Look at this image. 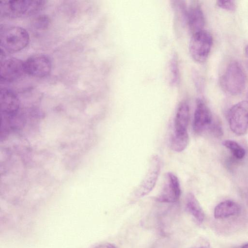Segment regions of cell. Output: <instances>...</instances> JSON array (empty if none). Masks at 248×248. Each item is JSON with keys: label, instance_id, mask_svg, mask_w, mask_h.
<instances>
[{"label": "cell", "instance_id": "6da1fadb", "mask_svg": "<svg viewBox=\"0 0 248 248\" xmlns=\"http://www.w3.org/2000/svg\"><path fill=\"white\" fill-rule=\"evenodd\" d=\"M29 40V33L24 28L15 25H0V54L20 51L28 45Z\"/></svg>", "mask_w": 248, "mask_h": 248}, {"label": "cell", "instance_id": "7a4b0ae2", "mask_svg": "<svg viewBox=\"0 0 248 248\" xmlns=\"http://www.w3.org/2000/svg\"><path fill=\"white\" fill-rule=\"evenodd\" d=\"M46 1L39 0H8L0 3L1 16L16 18L36 14L44 7Z\"/></svg>", "mask_w": 248, "mask_h": 248}, {"label": "cell", "instance_id": "3957f363", "mask_svg": "<svg viewBox=\"0 0 248 248\" xmlns=\"http://www.w3.org/2000/svg\"><path fill=\"white\" fill-rule=\"evenodd\" d=\"M247 82L246 74L241 65L237 61H232L220 77L222 89L232 95H237L244 90Z\"/></svg>", "mask_w": 248, "mask_h": 248}, {"label": "cell", "instance_id": "277c9868", "mask_svg": "<svg viewBox=\"0 0 248 248\" xmlns=\"http://www.w3.org/2000/svg\"><path fill=\"white\" fill-rule=\"evenodd\" d=\"M213 45L211 34L204 30L192 34L189 51L192 58L199 63L205 62L208 58Z\"/></svg>", "mask_w": 248, "mask_h": 248}, {"label": "cell", "instance_id": "5b68a950", "mask_svg": "<svg viewBox=\"0 0 248 248\" xmlns=\"http://www.w3.org/2000/svg\"><path fill=\"white\" fill-rule=\"evenodd\" d=\"M230 129L236 135L241 136L248 131V101H242L231 107L228 112Z\"/></svg>", "mask_w": 248, "mask_h": 248}, {"label": "cell", "instance_id": "8992f818", "mask_svg": "<svg viewBox=\"0 0 248 248\" xmlns=\"http://www.w3.org/2000/svg\"><path fill=\"white\" fill-rule=\"evenodd\" d=\"M161 168L160 160L157 155L151 157L146 174L135 191L137 198L148 195L154 188L158 179Z\"/></svg>", "mask_w": 248, "mask_h": 248}, {"label": "cell", "instance_id": "52a82bcc", "mask_svg": "<svg viewBox=\"0 0 248 248\" xmlns=\"http://www.w3.org/2000/svg\"><path fill=\"white\" fill-rule=\"evenodd\" d=\"M25 73L32 77L43 78L50 73L52 64L49 58L44 54L31 56L24 61Z\"/></svg>", "mask_w": 248, "mask_h": 248}, {"label": "cell", "instance_id": "ba28073f", "mask_svg": "<svg viewBox=\"0 0 248 248\" xmlns=\"http://www.w3.org/2000/svg\"><path fill=\"white\" fill-rule=\"evenodd\" d=\"M181 190L177 177L171 172H167L160 193L155 200L160 202L172 203L178 201Z\"/></svg>", "mask_w": 248, "mask_h": 248}, {"label": "cell", "instance_id": "9c48e42d", "mask_svg": "<svg viewBox=\"0 0 248 248\" xmlns=\"http://www.w3.org/2000/svg\"><path fill=\"white\" fill-rule=\"evenodd\" d=\"M212 114L205 103L198 99L194 114L193 128L195 133L201 134L210 130L214 122Z\"/></svg>", "mask_w": 248, "mask_h": 248}, {"label": "cell", "instance_id": "30bf717a", "mask_svg": "<svg viewBox=\"0 0 248 248\" xmlns=\"http://www.w3.org/2000/svg\"><path fill=\"white\" fill-rule=\"evenodd\" d=\"M0 81L11 82L26 74L24 61L16 58L3 59L0 62Z\"/></svg>", "mask_w": 248, "mask_h": 248}, {"label": "cell", "instance_id": "8fae6325", "mask_svg": "<svg viewBox=\"0 0 248 248\" xmlns=\"http://www.w3.org/2000/svg\"><path fill=\"white\" fill-rule=\"evenodd\" d=\"M1 112L4 118L16 115L19 106V101L15 92L12 90L1 88L0 93Z\"/></svg>", "mask_w": 248, "mask_h": 248}, {"label": "cell", "instance_id": "7c38bea8", "mask_svg": "<svg viewBox=\"0 0 248 248\" xmlns=\"http://www.w3.org/2000/svg\"><path fill=\"white\" fill-rule=\"evenodd\" d=\"M186 22L192 34L202 31L205 25V18L201 6L194 4L187 10Z\"/></svg>", "mask_w": 248, "mask_h": 248}, {"label": "cell", "instance_id": "4fadbf2b", "mask_svg": "<svg viewBox=\"0 0 248 248\" xmlns=\"http://www.w3.org/2000/svg\"><path fill=\"white\" fill-rule=\"evenodd\" d=\"M190 117L189 107L186 101L179 105L174 121V132H187V129Z\"/></svg>", "mask_w": 248, "mask_h": 248}, {"label": "cell", "instance_id": "5bb4252c", "mask_svg": "<svg viewBox=\"0 0 248 248\" xmlns=\"http://www.w3.org/2000/svg\"><path fill=\"white\" fill-rule=\"evenodd\" d=\"M240 212V206L235 202L227 200L217 204L214 209V217L216 218H225L237 215Z\"/></svg>", "mask_w": 248, "mask_h": 248}, {"label": "cell", "instance_id": "9a60e30c", "mask_svg": "<svg viewBox=\"0 0 248 248\" xmlns=\"http://www.w3.org/2000/svg\"><path fill=\"white\" fill-rule=\"evenodd\" d=\"M186 210L199 223H202L205 217L204 213L197 199L191 193L186 197Z\"/></svg>", "mask_w": 248, "mask_h": 248}, {"label": "cell", "instance_id": "2e32d148", "mask_svg": "<svg viewBox=\"0 0 248 248\" xmlns=\"http://www.w3.org/2000/svg\"><path fill=\"white\" fill-rule=\"evenodd\" d=\"M189 137L187 132H174L171 137L170 146L171 150L176 152H181L187 146Z\"/></svg>", "mask_w": 248, "mask_h": 248}, {"label": "cell", "instance_id": "e0dca14e", "mask_svg": "<svg viewBox=\"0 0 248 248\" xmlns=\"http://www.w3.org/2000/svg\"><path fill=\"white\" fill-rule=\"evenodd\" d=\"M223 144L231 151L236 158L241 159L244 157L245 150L237 142L232 140H226L223 142Z\"/></svg>", "mask_w": 248, "mask_h": 248}, {"label": "cell", "instance_id": "ac0fdd59", "mask_svg": "<svg viewBox=\"0 0 248 248\" xmlns=\"http://www.w3.org/2000/svg\"><path fill=\"white\" fill-rule=\"evenodd\" d=\"M176 58L175 57H173L170 64V82L172 84H177L179 82V70Z\"/></svg>", "mask_w": 248, "mask_h": 248}, {"label": "cell", "instance_id": "d6986e66", "mask_svg": "<svg viewBox=\"0 0 248 248\" xmlns=\"http://www.w3.org/2000/svg\"><path fill=\"white\" fill-rule=\"evenodd\" d=\"M217 5L221 9L233 11L236 9L235 2L233 0H218Z\"/></svg>", "mask_w": 248, "mask_h": 248}, {"label": "cell", "instance_id": "ffe728a7", "mask_svg": "<svg viewBox=\"0 0 248 248\" xmlns=\"http://www.w3.org/2000/svg\"><path fill=\"white\" fill-rule=\"evenodd\" d=\"M94 248H117L114 245L109 243H105L99 244L96 246Z\"/></svg>", "mask_w": 248, "mask_h": 248}, {"label": "cell", "instance_id": "44dd1931", "mask_svg": "<svg viewBox=\"0 0 248 248\" xmlns=\"http://www.w3.org/2000/svg\"><path fill=\"white\" fill-rule=\"evenodd\" d=\"M245 54L247 59V64L248 65V45L246 46L245 48Z\"/></svg>", "mask_w": 248, "mask_h": 248}, {"label": "cell", "instance_id": "7402d4cb", "mask_svg": "<svg viewBox=\"0 0 248 248\" xmlns=\"http://www.w3.org/2000/svg\"><path fill=\"white\" fill-rule=\"evenodd\" d=\"M240 248H248V243L243 245Z\"/></svg>", "mask_w": 248, "mask_h": 248}, {"label": "cell", "instance_id": "603a6c76", "mask_svg": "<svg viewBox=\"0 0 248 248\" xmlns=\"http://www.w3.org/2000/svg\"><path fill=\"white\" fill-rule=\"evenodd\" d=\"M197 248H208V247H206V246H202V247H198Z\"/></svg>", "mask_w": 248, "mask_h": 248}]
</instances>
